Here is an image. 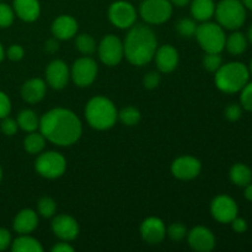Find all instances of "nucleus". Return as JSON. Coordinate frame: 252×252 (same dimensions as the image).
I'll use <instances>...</instances> for the list:
<instances>
[{
  "label": "nucleus",
  "instance_id": "f257e3e1",
  "mask_svg": "<svg viewBox=\"0 0 252 252\" xmlns=\"http://www.w3.org/2000/svg\"><path fill=\"white\" fill-rule=\"evenodd\" d=\"M39 132L48 142L59 147H69L79 140L83 126L78 116L66 108H53L39 118Z\"/></svg>",
  "mask_w": 252,
  "mask_h": 252
},
{
  "label": "nucleus",
  "instance_id": "4be33fe9",
  "mask_svg": "<svg viewBox=\"0 0 252 252\" xmlns=\"http://www.w3.org/2000/svg\"><path fill=\"white\" fill-rule=\"evenodd\" d=\"M14 12L22 21L33 22L39 17L41 5L38 0H14Z\"/></svg>",
  "mask_w": 252,
  "mask_h": 252
},
{
  "label": "nucleus",
  "instance_id": "f704fd0d",
  "mask_svg": "<svg viewBox=\"0 0 252 252\" xmlns=\"http://www.w3.org/2000/svg\"><path fill=\"white\" fill-rule=\"evenodd\" d=\"M166 235L172 241H181L187 236V229L184 224L174 223L166 229Z\"/></svg>",
  "mask_w": 252,
  "mask_h": 252
},
{
  "label": "nucleus",
  "instance_id": "e433bc0d",
  "mask_svg": "<svg viewBox=\"0 0 252 252\" xmlns=\"http://www.w3.org/2000/svg\"><path fill=\"white\" fill-rule=\"evenodd\" d=\"M240 101L241 106H243L246 111L252 112V83H248L243 89H241Z\"/></svg>",
  "mask_w": 252,
  "mask_h": 252
},
{
  "label": "nucleus",
  "instance_id": "a878e982",
  "mask_svg": "<svg viewBox=\"0 0 252 252\" xmlns=\"http://www.w3.org/2000/svg\"><path fill=\"white\" fill-rule=\"evenodd\" d=\"M46 138L41 132H30L24 139V148L29 154H39L46 147Z\"/></svg>",
  "mask_w": 252,
  "mask_h": 252
},
{
  "label": "nucleus",
  "instance_id": "49530a36",
  "mask_svg": "<svg viewBox=\"0 0 252 252\" xmlns=\"http://www.w3.org/2000/svg\"><path fill=\"white\" fill-rule=\"evenodd\" d=\"M245 198L248 201L252 202V185L249 184L248 186H245Z\"/></svg>",
  "mask_w": 252,
  "mask_h": 252
},
{
  "label": "nucleus",
  "instance_id": "aec40b11",
  "mask_svg": "<svg viewBox=\"0 0 252 252\" xmlns=\"http://www.w3.org/2000/svg\"><path fill=\"white\" fill-rule=\"evenodd\" d=\"M47 85L43 79L33 78L24 83L21 88V96L26 102L37 103L43 100L46 95Z\"/></svg>",
  "mask_w": 252,
  "mask_h": 252
},
{
  "label": "nucleus",
  "instance_id": "20e7f679",
  "mask_svg": "<svg viewBox=\"0 0 252 252\" xmlns=\"http://www.w3.org/2000/svg\"><path fill=\"white\" fill-rule=\"evenodd\" d=\"M249 69L245 64L240 62H231L228 64H221L220 68L216 71L214 81L217 88L226 94H235L249 83Z\"/></svg>",
  "mask_w": 252,
  "mask_h": 252
},
{
  "label": "nucleus",
  "instance_id": "2f4dec72",
  "mask_svg": "<svg viewBox=\"0 0 252 252\" xmlns=\"http://www.w3.org/2000/svg\"><path fill=\"white\" fill-rule=\"evenodd\" d=\"M198 25L196 24L194 20L191 19H181L177 21L176 24V31L179 32L180 36L186 37V38H189V37H193L194 33H196V30Z\"/></svg>",
  "mask_w": 252,
  "mask_h": 252
},
{
  "label": "nucleus",
  "instance_id": "9b49d317",
  "mask_svg": "<svg viewBox=\"0 0 252 252\" xmlns=\"http://www.w3.org/2000/svg\"><path fill=\"white\" fill-rule=\"evenodd\" d=\"M108 19L118 29H130L137 20V11L130 2L120 0L110 6Z\"/></svg>",
  "mask_w": 252,
  "mask_h": 252
},
{
  "label": "nucleus",
  "instance_id": "c9c22d12",
  "mask_svg": "<svg viewBox=\"0 0 252 252\" xmlns=\"http://www.w3.org/2000/svg\"><path fill=\"white\" fill-rule=\"evenodd\" d=\"M0 129L7 137H11V135L16 134L17 129H19V125H17V121L12 120L9 116L5 118H2L1 123H0Z\"/></svg>",
  "mask_w": 252,
  "mask_h": 252
},
{
  "label": "nucleus",
  "instance_id": "de8ad7c7",
  "mask_svg": "<svg viewBox=\"0 0 252 252\" xmlns=\"http://www.w3.org/2000/svg\"><path fill=\"white\" fill-rule=\"evenodd\" d=\"M172 5H176V6H185L189 2V0H170Z\"/></svg>",
  "mask_w": 252,
  "mask_h": 252
},
{
  "label": "nucleus",
  "instance_id": "4c0bfd02",
  "mask_svg": "<svg viewBox=\"0 0 252 252\" xmlns=\"http://www.w3.org/2000/svg\"><path fill=\"white\" fill-rule=\"evenodd\" d=\"M160 80H161V78H160L159 73H157V71H149V73L145 74L144 79H143V85L148 90H153V89L159 86Z\"/></svg>",
  "mask_w": 252,
  "mask_h": 252
},
{
  "label": "nucleus",
  "instance_id": "4468645a",
  "mask_svg": "<svg viewBox=\"0 0 252 252\" xmlns=\"http://www.w3.org/2000/svg\"><path fill=\"white\" fill-rule=\"evenodd\" d=\"M52 230L62 241H73L79 235V224L73 217L59 214L52 220Z\"/></svg>",
  "mask_w": 252,
  "mask_h": 252
},
{
  "label": "nucleus",
  "instance_id": "c756f323",
  "mask_svg": "<svg viewBox=\"0 0 252 252\" xmlns=\"http://www.w3.org/2000/svg\"><path fill=\"white\" fill-rule=\"evenodd\" d=\"M118 118H120V121L123 125L128 126V127H133V126L138 125L140 122L142 115H140L139 110L132 107V106H128V107L122 108L118 112Z\"/></svg>",
  "mask_w": 252,
  "mask_h": 252
},
{
  "label": "nucleus",
  "instance_id": "58836bf2",
  "mask_svg": "<svg viewBox=\"0 0 252 252\" xmlns=\"http://www.w3.org/2000/svg\"><path fill=\"white\" fill-rule=\"evenodd\" d=\"M11 111V101L5 93L0 91V120L7 117Z\"/></svg>",
  "mask_w": 252,
  "mask_h": 252
},
{
  "label": "nucleus",
  "instance_id": "ea45409f",
  "mask_svg": "<svg viewBox=\"0 0 252 252\" xmlns=\"http://www.w3.org/2000/svg\"><path fill=\"white\" fill-rule=\"evenodd\" d=\"M6 56L10 61L12 62H19L24 58L25 56V49L22 48L20 44H12V46L9 47L6 52Z\"/></svg>",
  "mask_w": 252,
  "mask_h": 252
},
{
  "label": "nucleus",
  "instance_id": "bb28decb",
  "mask_svg": "<svg viewBox=\"0 0 252 252\" xmlns=\"http://www.w3.org/2000/svg\"><path fill=\"white\" fill-rule=\"evenodd\" d=\"M17 125L25 132H34L39 127V118L37 117L36 112L32 110H22L17 116Z\"/></svg>",
  "mask_w": 252,
  "mask_h": 252
},
{
  "label": "nucleus",
  "instance_id": "72a5a7b5",
  "mask_svg": "<svg viewBox=\"0 0 252 252\" xmlns=\"http://www.w3.org/2000/svg\"><path fill=\"white\" fill-rule=\"evenodd\" d=\"M223 64V59L219 53H206L203 57V66L211 73H216Z\"/></svg>",
  "mask_w": 252,
  "mask_h": 252
},
{
  "label": "nucleus",
  "instance_id": "423d86ee",
  "mask_svg": "<svg viewBox=\"0 0 252 252\" xmlns=\"http://www.w3.org/2000/svg\"><path fill=\"white\" fill-rule=\"evenodd\" d=\"M194 37L206 53H220L225 48L226 36L219 24L204 21L197 26Z\"/></svg>",
  "mask_w": 252,
  "mask_h": 252
},
{
  "label": "nucleus",
  "instance_id": "3c124183",
  "mask_svg": "<svg viewBox=\"0 0 252 252\" xmlns=\"http://www.w3.org/2000/svg\"><path fill=\"white\" fill-rule=\"evenodd\" d=\"M248 38H249V41H250V43L252 44V25L248 31Z\"/></svg>",
  "mask_w": 252,
  "mask_h": 252
},
{
  "label": "nucleus",
  "instance_id": "f8f14e48",
  "mask_svg": "<svg viewBox=\"0 0 252 252\" xmlns=\"http://www.w3.org/2000/svg\"><path fill=\"white\" fill-rule=\"evenodd\" d=\"M211 213L219 223H231L238 217V204L231 197L220 194L212 201Z\"/></svg>",
  "mask_w": 252,
  "mask_h": 252
},
{
  "label": "nucleus",
  "instance_id": "a18cd8bd",
  "mask_svg": "<svg viewBox=\"0 0 252 252\" xmlns=\"http://www.w3.org/2000/svg\"><path fill=\"white\" fill-rule=\"evenodd\" d=\"M74 248L69 245L68 241H62L52 248V252H73Z\"/></svg>",
  "mask_w": 252,
  "mask_h": 252
},
{
  "label": "nucleus",
  "instance_id": "dca6fc26",
  "mask_svg": "<svg viewBox=\"0 0 252 252\" xmlns=\"http://www.w3.org/2000/svg\"><path fill=\"white\" fill-rule=\"evenodd\" d=\"M140 235L145 243L150 245L160 244L166 236V226L158 217H149L140 225Z\"/></svg>",
  "mask_w": 252,
  "mask_h": 252
},
{
  "label": "nucleus",
  "instance_id": "c85d7f7f",
  "mask_svg": "<svg viewBox=\"0 0 252 252\" xmlns=\"http://www.w3.org/2000/svg\"><path fill=\"white\" fill-rule=\"evenodd\" d=\"M75 47L81 54L90 56L96 51V42L93 36L88 33H81L76 37Z\"/></svg>",
  "mask_w": 252,
  "mask_h": 252
},
{
  "label": "nucleus",
  "instance_id": "cd10ccee",
  "mask_svg": "<svg viewBox=\"0 0 252 252\" xmlns=\"http://www.w3.org/2000/svg\"><path fill=\"white\" fill-rule=\"evenodd\" d=\"M248 38L241 32H234L225 39V48L233 56H240L246 51Z\"/></svg>",
  "mask_w": 252,
  "mask_h": 252
},
{
  "label": "nucleus",
  "instance_id": "a19ab883",
  "mask_svg": "<svg viewBox=\"0 0 252 252\" xmlns=\"http://www.w3.org/2000/svg\"><path fill=\"white\" fill-rule=\"evenodd\" d=\"M241 115H243V110H241L240 106L236 105V103H231V105H229L228 107L225 108L226 120L231 121V122L238 121L239 118L241 117Z\"/></svg>",
  "mask_w": 252,
  "mask_h": 252
},
{
  "label": "nucleus",
  "instance_id": "412c9836",
  "mask_svg": "<svg viewBox=\"0 0 252 252\" xmlns=\"http://www.w3.org/2000/svg\"><path fill=\"white\" fill-rule=\"evenodd\" d=\"M14 230L17 234H30L38 226V216L33 209H22L16 214L14 219Z\"/></svg>",
  "mask_w": 252,
  "mask_h": 252
},
{
  "label": "nucleus",
  "instance_id": "8fccbe9b",
  "mask_svg": "<svg viewBox=\"0 0 252 252\" xmlns=\"http://www.w3.org/2000/svg\"><path fill=\"white\" fill-rule=\"evenodd\" d=\"M243 4L245 5V7H249V9L252 10V0H243Z\"/></svg>",
  "mask_w": 252,
  "mask_h": 252
},
{
  "label": "nucleus",
  "instance_id": "393cba45",
  "mask_svg": "<svg viewBox=\"0 0 252 252\" xmlns=\"http://www.w3.org/2000/svg\"><path fill=\"white\" fill-rule=\"evenodd\" d=\"M230 176L231 182L236 186H240V187H245L248 186L249 184H251V180H252V172L250 170V167L246 166L245 164H235L233 167L230 169Z\"/></svg>",
  "mask_w": 252,
  "mask_h": 252
},
{
  "label": "nucleus",
  "instance_id": "37998d69",
  "mask_svg": "<svg viewBox=\"0 0 252 252\" xmlns=\"http://www.w3.org/2000/svg\"><path fill=\"white\" fill-rule=\"evenodd\" d=\"M231 225H233L234 231L238 234H243L248 230V223H246L245 219L243 218H238V217H236V218L231 221Z\"/></svg>",
  "mask_w": 252,
  "mask_h": 252
},
{
  "label": "nucleus",
  "instance_id": "864d4df0",
  "mask_svg": "<svg viewBox=\"0 0 252 252\" xmlns=\"http://www.w3.org/2000/svg\"><path fill=\"white\" fill-rule=\"evenodd\" d=\"M250 70H251V73H252V61H251V65H250Z\"/></svg>",
  "mask_w": 252,
  "mask_h": 252
},
{
  "label": "nucleus",
  "instance_id": "c03bdc74",
  "mask_svg": "<svg viewBox=\"0 0 252 252\" xmlns=\"http://www.w3.org/2000/svg\"><path fill=\"white\" fill-rule=\"evenodd\" d=\"M58 49H59V42L56 37H53V38H49L48 41L44 43V51H46L47 53L53 54V53H56V52H58Z\"/></svg>",
  "mask_w": 252,
  "mask_h": 252
},
{
  "label": "nucleus",
  "instance_id": "5701e85b",
  "mask_svg": "<svg viewBox=\"0 0 252 252\" xmlns=\"http://www.w3.org/2000/svg\"><path fill=\"white\" fill-rule=\"evenodd\" d=\"M216 11V4L213 0H192L191 14L197 21H208Z\"/></svg>",
  "mask_w": 252,
  "mask_h": 252
},
{
  "label": "nucleus",
  "instance_id": "9d476101",
  "mask_svg": "<svg viewBox=\"0 0 252 252\" xmlns=\"http://www.w3.org/2000/svg\"><path fill=\"white\" fill-rule=\"evenodd\" d=\"M97 71V63L90 57H83L74 62L70 70V76L74 84L80 88H86L95 81Z\"/></svg>",
  "mask_w": 252,
  "mask_h": 252
},
{
  "label": "nucleus",
  "instance_id": "6ab92c4d",
  "mask_svg": "<svg viewBox=\"0 0 252 252\" xmlns=\"http://www.w3.org/2000/svg\"><path fill=\"white\" fill-rule=\"evenodd\" d=\"M78 21L70 15H61L52 24V33L53 37L62 41L73 38L78 32Z\"/></svg>",
  "mask_w": 252,
  "mask_h": 252
},
{
  "label": "nucleus",
  "instance_id": "09e8293b",
  "mask_svg": "<svg viewBox=\"0 0 252 252\" xmlns=\"http://www.w3.org/2000/svg\"><path fill=\"white\" fill-rule=\"evenodd\" d=\"M5 57V51H4V47H2V44L0 43V63L2 62V59H4Z\"/></svg>",
  "mask_w": 252,
  "mask_h": 252
},
{
  "label": "nucleus",
  "instance_id": "0eeeda50",
  "mask_svg": "<svg viewBox=\"0 0 252 252\" xmlns=\"http://www.w3.org/2000/svg\"><path fill=\"white\" fill-rule=\"evenodd\" d=\"M34 169L37 174L44 179H58L65 172L66 160L63 155L57 152L39 153L34 161Z\"/></svg>",
  "mask_w": 252,
  "mask_h": 252
},
{
  "label": "nucleus",
  "instance_id": "473e14b6",
  "mask_svg": "<svg viewBox=\"0 0 252 252\" xmlns=\"http://www.w3.org/2000/svg\"><path fill=\"white\" fill-rule=\"evenodd\" d=\"M15 19L14 9L9 6L7 4L0 2V27L1 29H6V27L11 26Z\"/></svg>",
  "mask_w": 252,
  "mask_h": 252
},
{
  "label": "nucleus",
  "instance_id": "a211bd4d",
  "mask_svg": "<svg viewBox=\"0 0 252 252\" xmlns=\"http://www.w3.org/2000/svg\"><path fill=\"white\" fill-rule=\"evenodd\" d=\"M155 62L157 66L161 73H171L179 65V52L171 44H165L155 52Z\"/></svg>",
  "mask_w": 252,
  "mask_h": 252
},
{
  "label": "nucleus",
  "instance_id": "6e6552de",
  "mask_svg": "<svg viewBox=\"0 0 252 252\" xmlns=\"http://www.w3.org/2000/svg\"><path fill=\"white\" fill-rule=\"evenodd\" d=\"M139 12L142 19L148 24H164L171 17L172 4L170 0H144L140 4Z\"/></svg>",
  "mask_w": 252,
  "mask_h": 252
},
{
  "label": "nucleus",
  "instance_id": "79ce46f5",
  "mask_svg": "<svg viewBox=\"0 0 252 252\" xmlns=\"http://www.w3.org/2000/svg\"><path fill=\"white\" fill-rule=\"evenodd\" d=\"M11 245V235L7 229L0 228V251L6 250Z\"/></svg>",
  "mask_w": 252,
  "mask_h": 252
},
{
  "label": "nucleus",
  "instance_id": "2eb2a0df",
  "mask_svg": "<svg viewBox=\"0 0 252 252\" xmlns=\"http://www.w3.org/2000/svg\"><path fill=\"white\" fill-rule=\"evenodd\" d=\"M70 78V71L68 65L61 59H54L46 68L47 84L54 90H62L68 84Z\"/></svg>",
  "mask_w": 252,
  "mask_h": 252
},
{
  "label": "nucleus",
  "instance_id": "1a4fd4ad",
  "mask_svg": "<svg viewBox=\"0 0 252 252\" xmlns=\"http://www.w3.org/2000/svg\"><path fill=\"white\" fill-rule=\"evenodd\" d=\"M97 51L101 62L108 66H115L120 64L125 57L123 42L115 34H106L101 39Z\"/></svg>",
  "mask_w": 252,
  "mask_h": 252
},
{
  "label": "nucleus",
  "instance_id": "7c9ffc66",
  "mask_svg": "<svg viewBox=\"0 0 252 252\" xmlns=\"http://www.w3.org/2000/svg\"><path fill=\"white\" fill-rule=\"evenodd\" d=\"M37 209H38L39 216L43 218H51L56 214L57 203L51 197H42L37 203Z\"/></svg>",
  "mask_w": 252,
  "mask_h": 252
},
{
  "label": "nucleus",
  "instance_id": "39448f33",
  "mask_svg": "<svg viewBox=\"0 0 252 252\" xmlns=\"http://www.w3.org/2000/svg\"><path fill=\"white\" fill-rule=\"evenodd\" d=\"M214 15L221 27L228 30H238L246 20L245 5L240 0H220L216 5Z\"/></svg>",
  "mask_w": 252,
  "mask_h": 252
},
{
  "label": "nucleus",
  "instance_id": "f3484780",
  "mask_svg": "<svg viewBox=\"0 0 252 252\" xmlns=\"http://www.w3.org/2000/svg\"><path fill=\"white\" fill-rule=\"evenodd\" d=\"M187 240L194 251L209 252L216 248V238L206 226H196L187 233Z\"/></svg>",
  "mask_w": 252,
  "mask_h": 252
},
{
  "label": "nucleus",
  "instance_id": "ddd939ff",
  "mask_svg": "<svg viewBox=\"0 0 252 252\" xmlns=\"http://www.w3.org/2000/svg\"><path fill=\"white\" fill-rule=\"evenodd\" d=\"M202 164L198 159L189 155L180 157L172 162L171 172L179 180H193L201 174Z\"/></svg>",
  "mask_w": 252,
  "mask_h": 252
},
{
  "label": "nucleus",
  "instance_id": "603ef678",
  "mask_svg": "<svg viewBox=\"0 0 252 252\" xmlns=\"http://www.w3.org/2000/svg\"><path fill=\"white\" fill-rule=\"evenodd\" d=\"M1 180H2V170H1V166H0V184H1Z\"/></svg>",
  "mask_w": 252,
  "mask_h": 252
},
{
  "label": "nucleus",
  "instance_id": "f03ea898",
  "mask_svg": "<svg viewBox=\"0 0 252 252\" xmlns=\"http://www.w3.org/2000/svg\"><path fill=\"white\" fill-rule=\"evenodd\" d=\"M125 57L130 64L145 65L155 56L158 39L154 31L145 25H133L123 42Z\"/></svg>",
  "mask_w": 252,
  "mask_h": 252
},
{
  "label": "nucleus",
  "instance_id": "7ed1b4c3",
  "mask_svg": "<svg viewBox=\"0 0 252 252\" xmlns=\"http://www.w3.org/2000/svg\"><path fill=\"white\" fill-rule=\"evenodd\" d=\"M85 117L89 125L97 130L112 128L118 120L115 103L105 96H95L85 107Z\"/></svg>",
  "mask_w": 252,
  "mask_h": 252
},
{
  "label": "nucleus",
  "instance_id": "b1692460",
  "mask_svg": "<svg viewBox=\"0 0 252 252\" xmlns=\"http://www.w3.org/2000/svg\"><path fill=\"white\" fill-rule=\"evenodd\" d=\"M11 250L14 252H42L43 246L37 239L29 236V234H22L12 241Z\"/></svg>",
  "mask_w": 252,
  "mask_h": 252
}]
</instances>
